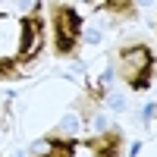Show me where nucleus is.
<instances>
[{
    "mask_svg": "<svg viewBox=\"0 0 157 157\" xmlns=\"http://www.w3.org/2000/svg\"><path fill=\"white\" fill-rule=\"evenodd\" d=\"M50 44L60 60L78 57L82 47V13L69 3H54L50 6Z\"/></svg>",
    "mask_w": 157,
    "mask_h": 157,
    "instance_id": "f257e3e1",
    "label": "nucleus"
},
{
    "mask_svg": "<svg viewBox=\"0 0 157 157\" xmlns=\"http://www.w3.org/2000/svg\"><path fill=\"white\" fill-rule=\"evenodd\" d=\"M154 69H157V57L148 44H126L120 47V78L126 82V88L132 91H148L151 88V78H154Z\"/></svg>",
    "mask_w": 157,
    "mask_h": 157,
    "instance_id": "f03ea898",
    "label": "nucleus"
},
{
    "mask_svg": "<svg viewBox=\"0 0 157 157\" xmlns=\"http://www.w3.org/2000/svg\"><path fill=\"white\" fill-rule=\"evenodd\" d=\"M47 44V19L41 6H35L32 13H25V16L19 19V47L16 54H13V60H16V66H29V63H35L38 57H41V50Z\"/></svg>",
    "mask_w": 157,
    "mask_h": 157,
    "instance_id": "7ed1b4c3",
    "label": "nucleus"
},
{
    "mask_svg": "<svg viewBox=\"0 0 157 157\" xmlns=\"http://www.w3.org/2000/svg\"><path fill=\"white\" fill-rule=\"evenodd\" d=\"M85 145H88L91 157H123L126 138H123L120 129H107V132H101V135L85 138Z\"/></svg>",
    "mask_w": 157,
    "mask_h": 157,
    "instance_id": "20e7f679",
    "label": "nucleus"
},
{
    "mask_svg": "<svg viewBox=\"0 0 157 157\" xmlns=\"http://www.w3.org/2000/svg\"><path fill=\"white\" fill-rule=\"evenodd\" d=\"M75 151H78V141L75 138H50L47 135L44 151H35L32 157H75Z\"/></svg>",
    "mask_w": 157,
    "mask_h": 157,
    "instance_id": "39448f33",
    "label": "nucleus"
},
{
    "mask_svg": "<svg viewBox=\"0 0 157 157\" xmlns=\"http://www.w3.org/2000/svg\"><path fill=\"white\" fill-rule=\"evenodd\" d=\"M101 101H104V88L91 85V88L85 91V94L78 98V104H75V107H78V113H82V116H91V113H94V110L101 107Z\"/></svg>",
    "mask_w": 157,
    "mask_h": 157,
    "instance_id": "423d86ee",
    "label": "nucleus"
},
{
    "mask_svg": "<svg viewBox=\"0 0 157 157\" xmlns=\"http://www.w3.org/2000/svg\"><path fill=\"white\" fill-rule=\"evenodd\" d=\"M98 10L110 13L116 19H135V3H126V0H104V3H98Z\"/></svg>",
    "mask_w": 157,
    "mask_h": 157,
    "instance_id": "0eeeda50",
    "label": "nucleus"
},
{
    "mask_svg": "<svg viewBox=\"0 0 157 157\" xmlns=\"http://www.w3.org/2000/svg\"><path fill=\"white\" fill-rule=\"evenodd\" d=\"M154 32H157V22H154Z\"/></svg>",
    "mask_w": 157,
    "mask_h": 157,
    "instance_id": "6e6552de",
    "label": "nucleus"
}]
</instances>
